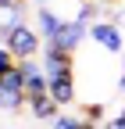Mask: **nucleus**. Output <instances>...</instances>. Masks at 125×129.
Here are the masks:
<instances>
[{"instance_id": "f257e3e1", "label": "nucleus", "mask_w": 125, "mask_h": 129, "mask_svg": "<svg viewBox=\"0 0 125 129\" xmlns=\"http://www.w3.org/2000/svg\"><path fill=\"white\" fill-rule=\"evenodd\" d=\"M4 47L18 57V61H29V57H36L39 54V32H32L29 25H18V29H11L7 32V40Z\"/></svg>"}, {"instance_id": "f03ea898", "label": "nucleus", "mask_w": 125, "mask_h": 129, "mask_svg": "<svg viewBox=\"0 0 125 129\" xmlns=\"http://www.w3.org/2000/svg\"><path fill=\"white\" fill-rule=\"evenodd\" d=\"M43 72H46V79L72 75V54L61 50V47H54V43H46V50H43Z\"/></svg>"}, {"instance_id": "7ed1b4c3", "label": "nucleus", "mask_w": 125, "mask_h": 129, "mask_svg": "<svg viewBox=\"0 0 125 129\" xmlns=\"http://www.w3.org/2000/svg\"><path fill=\"white\" fill-rule=\"evenodd\" d=\"M86 36H89V25H82L79 18H72V22L61 25V32H57L50 43H54V47H61V50H68V54H75V47H79Z\"/></svg>"}, {"instance_id": "20e7f679", "label": "nucleus", "mask_w": 125, "mask_h": 129, "mask_svg": "<svg viewBox=\"0 0 125 129\" xmlns=\"http://www.w3.org/2000/svg\"><path fill=\"white\" fill-rule=\"evenodd\" d=\"M89 40H97L100 47H104V50H111V54H118L121 50V29L114 25V22H93L89 25Z\"/></svg>"}, {"instance_id": "39448f33", "label": "nucleus", "mask_w": 125, "mask_h": 129, "mask_svg": "<svg viewBox=\"0 0 125 129\" xmlns=\"http://www.w3.org/2000/svg\"><path fill=\"white\" fill-rule=\"evenodd\" d=\"M29 111H32V118L36 122H54L61 115V108L50 93H36V97H29Z\"/></svg>"}, {"instance_id": "423d86ee", "label": "nucleus", "mask_w": 125, "mask_h": 129, "mask_svg": "<svg viewBox=\"0 0 125 129\" xmlns=\"http://www.w3.org/2000/svg\"><path fill=\"white\" fill-rule=\"evenodd\" d=\"M50 97L57 101V108L75 104V75H57V79H50Z\"/></svg>"}, {"instance_id": "0eeeda50", "label": "nucleus", "mask_w": 125, "mask_h": 129, "mask_svg": "<svg viewBox=\"0 0 125 129\" xmlns=\"http://www.w3.org/2000/svg\"><path fill=\"white\" fill-rule=\"evenodd\" d=\"M36 18H39V36H43L46 43H50L57 32H61V25H65V22H61L57 14L50 11V7H39V14H36Z\"/></svg>"}, {"instance_id": "6e6552de", "label": "nucleus", "mask_w": 125, "mask_h": 129, "mask_svg": "<svg viewBox=\"0 0 125 129\" xmlns=\"http://www.w3.org/2000/svg\"><path fill=\"white\" fill-rule=\"evenodd\" d=\"M0 93H25V75L18 72V64L0 75Z\"/></svg>"}, {"instance_id": "1a4fd4ad", "label": "nucleus", "mask_w": 125, "mask_h": 129, "mask_svg": "<svg viewBox=\"0 0 125 129\" xmlns=\"http://www.w3.org/2000/svg\"><path fill=\"white\" fill-rule=\"evenodd\" d=\"M82 25H93V22H100V4L97 0H86V4H79V14H75Z\"/></svg>"}, {"instance_id": "9d476101", "label": "nucleus", "mask_w": 125, "mask_h": 129, "mask_svg": "<svg viewBox=\"0 0 125 129\" xmlns=\"http://www.w3.org/2000/svg\"><path fill=\"white\" fill-rule=\"evenodd\" d=\"M29 104V93H0V108L4 111H18Z\"/></svg>"}, {"instance_id": "9b49d317", "label": "nucleus", "mask_w": 125, "mask_h": 129, "mask_svg": "<svg viewBox=\"0 0 125 129\" xmlns=\"http://www.w3.org/2000/svg\"><path fill=\"white\" fill-rule=\"evenodd\" d=\"M82 122H86V118H75V115H57V118L50 122V129H82Z\"/></svg>"}, {"instance_id": "f8f14e48", "label": "nucleus", "mask_w": 125, "mask_h": 129, "mask_svg": "<svg viewBox=\"0 0 125 129\" xmlns=\"http://www.w3.org/2000/svg\"><path fill=\"white\" fill-rule=\"evenodd\" d=\"M14 64H18V57H14V54L7 50V47H4V43H0V75H4V72H11V68H14Z\"/></svg>"}, {"instance_id": "ddd939ff", "label": "nucleus", "mask_w": 125, "mask_h": 129, "mask_svg": "<svg viewBox=\"0 0 125 129\" xmlns=\"http://www.w3.org/2000/svg\"><path fill=\"white\" fill-rule=\"evenodd\" d=\"M82 118L100 122V118H104V104H86V108H82Z\"/></svg>"}, {"instance_id": "4468645a", "label": "nucleus", "mask_w": 125, "mask_h": 129, "mask_svg": "<svg viewBox=\"0 0 125 129\" xmlns=\"http://www.w3.org/2000/svg\"><path fill=\"white\" fill-rule=\"evenodd\" d=\"M107 129H125V115H118V118H111V122H107Z\"/></svg>"}, {"instance_id": "2eb2a0df", "label": "nucleus", "mask_w": 125, "mask_h": 129, "mask_svg": "<svg viewBox=\"0 0 125 129\" xmlns=\"http://www.w3.org/2000/svg\"><path fill=\"white\" fill-rule=\"evenodd\" d=\"M14 4H18V0H0V11H11Z\"/></svg>"}, {"instance_id": "dca6fc26", "label": "nucleus", "mask_w": 125, "mask_h": 129, "mask_svg": "<svg viewBox=\"0 0 125 129\" xmlns=\"http://www.w3.org/2000/svg\"><path fill=\"white\" fill-rule=\"evenodd\" d=\"M82 129H97V122H89V118H86V122H82Z\"/></svg>"}, {"instance_id": "f3484780", "label": "nucleus", "mask_w": 125, "mask_h": 129, "mask_svg": "<svg viewBox=\"0 0 125 129\" xmlns=\"http://www.w3.org/2000/svg\"><path fill=\"white\" fill-rule=\"evenodd\" d=\"M118 90H121V93H125V72H121V79H118Z\"/></svg>"}, {"instance_id": "a211bd4d", "label": "nucleus", "mask_w": 125, "mask_h": 129, "mask_svg": "<svg viewBox=\"0 0 125 129\" xmlns=\"http://www.w3.org/2000/svg\"><path fill=\"white\" fill-rule=\"evenodd\" d=\"M79 4H86V0H79Z\"/></svg>"}, {"instance_id": "6ab92c4d", "label": "nucleus", "mask_w": 125, "mask_h": 129, "mask_svg": "<svg viewBox=\"0 0 125 129\" xmlns=\"http://www.w3.org/2000/svg\"><path fill=\"white\" fill-rule=\"evenodd\" d=\"M111 4H114V0H111Z\"/></svg>"}]
</instances>
